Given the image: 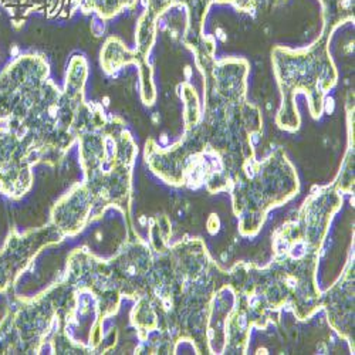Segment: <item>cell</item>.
Listing matches in <instances>:
<instances>
[{"instance_id":"cell-1","label":"cell","mask_w":355,"mask_h":355,"mask_svg":"<svg viewBox=\"0 0 355 355\" xmlns=\"http://www.w3.org/2000/svg\"><path fill=\"white\" fill-rule=\"evenodd\" d=\"M50 242L44 230H31L27 233L10 232L5 245L0 249V295L8 294L32 259Z\"/></svg>"}]
</instances>
